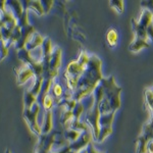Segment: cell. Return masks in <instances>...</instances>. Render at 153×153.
I'll return each instance as SVG.
<instances>
[{
    "label": "cell",
    "mask_w": 153,
    "mask_h": 153,
    "mask_svg": "<svg viewBox=\"0 0 153 153\" xmlns=\"http://www.w3.org/2000/svg\"><path fill=\"white\" fill-rule=\"evenodd\" d=\"M101 61L95 55L89 58L87 65L84 68L82 76H80L76 84V87L73 93V99L79 102L84 97H87L89 94L94 91V89L99 85L102 80L101 76Z\"/></svg>",
    "instance_id": "6da1fadb"
},
{
    "label": "cell",
    "mask_w": 153,
    "mask_h": 153,
    "mask_svg": "<svg viewBox=\"0 0 153 153\" xmlns=\"http://www.w3.org/2000/svg\"><path fill=\"white\" fill-rule=\"evenodd\" d=\"M100 84L102 85L103 91H104L102 99L100 102H98L100 115L115 113L120 106V95L122 92V88L117 86L113 76H109L107 79L102 78Z\"/></svg>",
    "instance_id": "7a4b0ae2"
},
{
    "label": "cell",
    "mask_w": 153,
    "mask_h": 153,
    "mask_svg": "<svg viewBox=\"0 0 153 153\" xmlns=\"http://www.w3.org/2000/svg\"><path fill=\"white\" fill-rule=\"evenodd\" d=\"M153 23V11L147 8H143L140 16L139 21L132 19L133 30L135 32V38L130 45V50L133 52L141 50L144 47H150V44L148 43V28Z\"/></svg>",
    "instance_id": "3957f363"
},
{
    "label": "cell",
    "mask_w": 153,
    "mask_h": 153,
    "mask_svg": "<svg viewBox=\"0 0 153 153\" xmlns=\"http://www.w3.org/2000/svg\"><path fill=\"white\" fill-rule=\"evenodd\" d=\"M41 110V105L39 104L38 102L35 103L33 105L32 108H29V109H25L24 111V117L25 120H27V123L30 126V129L33 131L34 133H36L37 135L41 136V127L38 124V120H37V117H38L39 112Z\"/></svg>",
    "instance_id": "277c9868"
},
{
    "label": "cell",
    "mask_w": 153,
    "mask_h": 153,
    "mask_svg": "<svg viewBox=\"0 0 153 153\" xmlns=\"http://www.w3.org/2000/svg\"><path fill=\"white\" fill-rule=\"evenodd\" d=\"M33 76H34V73H33V71H32V68H30L28 65H26L25 68H22L18 74V84L21 85V84L26 83L27 81H28L30 78H32Z\"/></svg>",
    "instance_id": "5b68a950"
},
{
    "label": "cell",
    "mask_w": 153,
    "mask_h": 153,
    "mask_svg": "<svg viewBox=\"0 0 153 153\" xmlns=\"http://www.w3.org/2000/svg\"><path fill=\"white\" fill-rule=\"evenodd\" d=\"M51 129H52V114H51V110H50V111H46L45 117H44L43 126L41 127L42 135L49 134Z\"/></svg>",
    "instance_id": "8992f818"
},
{
    "label": "cell",
    "mask_w": 153,
    "mask_h": 153,
    "mask_svg": "<svg viewBox=\"0 0 153 153\" xmlns=\"http://www.w3.org/2000/svg\"><path fill=\"white\" fill-rule=\"evenodd\" d=\"M106 41L110 46H115L117 43V33L113 29H110L106 34Z\"/></svg>",
    "instance_id": "52a82bcc"
},
{
    "label": "cell",
    "mask_w": 153,
    "mask_h": 153,
    "mask_svg": "<svg viewBox=\"0 0 153 153\" xmlns=\"http://www.w3.org/2000/svg\"><path fill=\"white\" fill-rule=\"evenodd\" d=\"M112 133V128L111 127H101L100 128V132H99V136H98L97 141L101 143L104 139L108 137L110 134Z\"/></svg>",
    "instance_id": "ba28073f"
},
{
    "label": "cell",
    "mask_w": 153,
    "mask_h": 153,
    "mask_svg": "<svg viewBox=\"0 0 153 153\" xmlns=\"http://www.w3.org/2000/svg\"><path fill=\"white\" fill-rule=\"evenodd\" d=\"M29 9H32V10L35 11L36 13H38L39 16H42V14L44 13L40 1H30Z\"/></svg>",
    "instance_id": "9c48e42d"
},
{
    "label": "cell",
    "mask_w": 153,
    "mask_h": 153,
    "mask_svg": "<svg viewBox=\"0 0 153 153\" xmlns=\"http://www.w3.org/2000/svg\"><path fill=\"white\" fill-rule=\"evenodd\" d=\"M110 6L115 8L118 12H120V13L124 11V2L120 1V0H113V1H110Z\"/></svg>",
    "instance_id": "30bf717a"
},
{
    "label": "cell",
    "mask_w": 153,
    "mask_h": 153,
    "mask_svg": "<svg viewBox=\"0 0 153 153\" xmlns=\"http://www.w3.org/2000/svg\"><path fill=\"white\" fill-rule=\"evenodd\" d=\"M7 52H8V49H7L6 44L4 43L3 40L0 41V60H2L5 56L7 55Z\"/></svg>",
    "instance_id": "8fae6325"
},
{
    "label": "cell",
    "mask_w": 153,
    "mask_h": 153,
    "mask_svg": "<svg viewBox=\"0 0 153 153\" xmlns=\"http://www.w3.org/2000/svg\"><path fill=\"white\" fill-rule=\"evenodd\" d=\"M53 93L55 97H60L62 94V88L59 85H53Z\"/></svg>",
    "instance_id": "7c38bea8"
},
{
    "label": "cell",
    "mask_w": 153,
    "mask_h": 153,
    "mask_svg": "<svg viewBox=\"0 0 153 153\" xmlns=\"http://www.w3.org/2000/svg\"><path fill=\"white\" fill-rule=\"evenodd\" d=\"M87 153H104V152H99L98 150H96L95 148H94V146H93V144L91 143L90 145L87 147Z\"/></svg>",
    "instance_id": "4fadbf2b"
},
{
    "label": "cell",
    "mask_w": 153,
    "mask_h": 153,
    "mask_svg": "<svg viewBox=\"0 0 153 153\" xmlns=\"http://www.w3.org/2000/svg\"><path fill=\"white\" fill-rule=\"evenodd\" d=\"M147 152L153 153V140L148 143V145H147Z\"/></svg>",
    "instance_id": "5bb4252c"
},
{
    "label": "cell",
    "mask_w": 153,
    "mask_h": 153,
    "mask_svg": "<svg viewBox=\"0 0 153 153\" xmlns=\"http://www.w3.org/2000/svg\"><path fill=\"white\" fill-rule=\"evenodd\" d=\"M6 153H10V151H9V150L7 149V150H6Z\"/></svg>",
    "instance_id": "9a60e30c"
}]
</instances>
